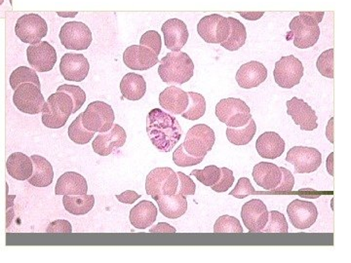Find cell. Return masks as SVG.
Listing matches in <instances>:
<instances>
[{
  "label": "cell",
  "instance_id": "60d3db41",
  "mask_svg": "<svg viewBox=\"0 0 351 263\" xmlns=\"http://www.w3.org/2000/svg\"><path fill=\"white\" fill-rule=\"evenodd\" d=\"M221 171L217 166H207L203 170H193L191 175H195L196 179L206 186H213L221 177Z\"/></svg>",
  "mask_w": 351,
  "mask_h": 263
},
{
  "label": "cell",
  "instance_id": "9c48e42d",
  "mask_svg": "<svg viewBox=\"0 0 351 263\" xmlns=\"http://www.w3.org/2000/svg\"><path fill=\"white\" fill-rule=\"evenodd\" d=\"M47 23L38 14H25L16 23V36L24 43L34 45L40 42L41 39L47 36Z\"/></svg>",
  "mask_w": 351,
  "mask_h": 263
},
{
  "label": "cell",
  "instance_id": "30bf717a",
  "mask_svg": "<svg viewBox=\"0 0 351 263\" xmlns=\"http://www.w3.org/2000/svg\"><path fill=\"white\" fill-rule=\"evenodd\" d=\"M304 73L302 62L293 55H289L276 62L274 71V80L278 86L291 89L301 82Z\"/></svg>",
  "mask_w": 351,
  "mask_h": 263
},
{
  "label": "cell",
  "instance_id": "2e32d148",
  "mask_svg": "<svg viewBox=\"0 0 351 263\" xmlns=\"http://www.w3.org/2000/svg\"><path fill=\"white\" fill-rule=\"evenodd\" d=\"M241 218L249 232L261 233L267 225L269 211L262 200L252 199L242 207Z\"/></svg>",
  "mask_w": 351,
  "mask_h": 263
},
{
  "label": "cell",
  "instance_id": "74e56055",
  "mask_svg": "<svg viewBox=\"0 0 351 263\" xmlns=\"http://www.w3.org/2000/svg\"><path fill=\"white\" fill-rule=\"evenodd\" d=\"M94 132L88 131L82 124V113L69 127V137L77 145H86L94 137Z\"/></svg>",
  "mask_w": 351,
  "mask_h": 263
},
{
  "label": "cell",
  "instance_id": "bcb514c9",
  "mask_svg": "<svg viewBox=\"0 0 351 263\" xmlns=\"http://www.w3.org/2000/svg\"><path fill=\"white\" fill-rule=\"evenodd\" d=\"M178 188L177 192L184 196L195 195L196 190V186L195 181L189 177L184 175V173L178 172Z\"/></svg>",
  "mask_w": 351,
  "mask_h": 263
},
{
  "label": "cell",
  "instance_id": "83f0119b",
  "mask_svg": "<svg viewBox=\"0 0 351 263\" xmlns=\"http://www.w3.org/2000/svg\"><path fill=\"white\" fill-rule=\"evenodd\" d=\"M157 211L156 205L151 201H141L131 210L130 218L131 225L137 229H145L156 223Z\"/></svg>",
  "mask_w": 351,
  "mask_h": 263
},
{
  "label": "cell",
  "instance_id": "484cf974",
  "mask_svg": "<svg viewBox=\"0 0 351 263\" xmlns=\"http://www.w3.org/2000/svg\"><path fill=\"white\" fill-rule=\"evenodd\" d=\"M256 149L263 158L276 159L285 151V142L278 134L265 132L258 138Z\"/></svg>",
  "mask_w": 351,
  "mask_h": 263
},
{
  "label": "cell",
  "instance_id": "836d02e7",
  "mask_svg": "<svg viewBox=\"0 0 351 263\" xmlns=\"http://www.w3.org/2000/svg\"><path fill=\"white\" fill-rule=\"evenodd\" d=\"M228 20L230 25V34H228V38L223 42L221 43V45L225 49L233 52V51L239 50L246 42V27L240 21L235 19V18L228 17Z\"/></svg>",
  "mask_w": 351,
  "mask_h": 263
},
{
  "label": "cell",
  "instance_id": "8992f818",
  "mask_svg": "<svg viewBox=\"0 0 351 263\" xmlns=\"http://www.w3.org/2000/svg\"><path fill=\"white\" fill-rule=\"evenodd\" d=\"M114 119L112 108L105 101H93L82 113L83 126L88 131L94 132V133H105L110 130Z\"/></svg>",
  "mask_w": 351,
  "mask_h": 263
},
{
  "label": "cell",
  "instance_id": "1f68e13d",
  "mask_svg": "<svg viewBox=\"0 0 351 263\" xmlns=\"http://www.w3.org/2000/svg\"><path fill=\"white\" fill-rule=\"evenodd\" d=\"M122 96L129 101H140L147 92V82L142 75L137 73H127L120 82Z\"/></svg>",
  "mask_w": 351,
  "mask_h": 263
},
{
  "label": "cell",
  "instance_id": "9f6ffc18",
  "mask_svg": "<svg viewBox=\"0 0 351 263\" xmlns=\"http://www.w3.org/2000/svg\"><path fill=\"white\" fill-rule=\"evenodd\" d=\"M326 167L328 173L331 175H334V152H332L329 157H328Z\"/></svg>",
  "mask_w": 351,
  "mask_h": 263
},
{
  "label": "cell",
  "instance_id": "7c38bea8",
  "mask_svg": "<svg viewBox=\"0 0 351 263\" xmlns=\"http://www.w3.org/2000/svg\"><path fill=\"white\" fill-rule=\"evenodd\" d=\"M230 25L228 18L219 14L205 16L197 25L200 38L207 43L221 44L228 38Z\"/></svg>",
  "mask_w": 351,
  "mask_h": 263
},
{
  "label": "cell",
  "instance_id": "d6a6232c",
  "mask_svg": "<svg viewBox=\"0 0 351 263\" xmlns=\"http://www.w3.org/2000/svg\"><path fill=\"white\" fill-rule=\"evenodd\" d=\"M63 204L66 211L75 216H83L93 209L95 198L93 195H64Z\"/></svg>",
  "mask_w": 351,
  "mask_h": 263
},
{
  "label": "cell",
  "instance_id": "db71d44e",
  "mask_svg": "<svg viewBox=\"0 0 351 263\" xmlns=\"http://www.w3.org/2000/svg\"><path fill=\"white\" fill-rule=\"evenodd\" d=\"M239 14L240 16H242L244 19L250 21L261 19V18L265 15V12H239Z\"/></svg>",
  "mask_w": 351,
  "mask_h": 263
},
{
  "label": "cell",
  "instance_id": "7dc6e473",
  "mask_svg": "<svg viewBox=\"0 0 351 263\" xmlns=\"http://www.w3.org/2000/svg\"><path fill=\"white\" fill-rule=\"evenodd\" d=\"M221 175L218 182L211 186L214 191L219 193L226 192L228 189L232 188L233 182H234V175L232 170L228 168H221Z\"/></svg>",
  "mask_w": 351,
  "mask_h": 263
},
{
  "label": "cell",
  "instance_id": "f5cc1de1",
  "mask_svg": "<svg viewBox=\"0 0 351 263\" xmlns=\"http://www.w3.org/2000/svg\"><path fill=\"white\" fill-rule=\"evenodd\" d=\"M149 232L151 233H176L177 230H176L175 227L171 226L169 223H159L158 225L154 226L149 229Z\"/></svg>",
  "mask_w": 351,
  "mask_h": 263
},
{
  "label": "cell",
  "instance_id": "b9f144b4",
  "mask_svg": "<svg viewBox=\"0 0 351 263\" xmlns=\"http://www.w3.org/2000/svg\"><path fill=\"white\" fill-rule=\"evenodd\" d=\"M57 92H63L68 94L73 101V113H75L82 108L86 101V94L80 86L75 85L63 84L57 89Z\"/></svg>",
  "mask_w": 351,
  "mask_h": 263
},
{
  "label": "cell",
  "instance_id": "f546056e",
  "mask_svg": "<svg viewBox=\"0 0 351 263\" xmlns=\"http://www.w3.org/2000/svg\"><path fill=\"white\" fill-rule=\"evenodd\" d=\"M34 164V171L32 177L27 179L29 184L36 188H47L54 179V171L52 165L47 159L43 156L32 155L31 157Z\"/></svg>",
  "mask_w": 351,
  "mask_h": 263
},
{
  "label": "cell",
  "instance_id": "5b68a950",
  "mask_svg": "<svg viewBox=\"0 0 351 263\" xmlns=\"http://www.w3.org/2000/svg\"><path fill=\"white\" fill-rule=\"evenodd\" d=\"M216 116L219 121L232 128L246 125L252 118L248 105L244 101L235 98L219 101L216 105Z\"/></svg>",
  "mask_w": 351,
  "mask_h": 263
},
{
  "label": "cell",
  "instance_id": "816d5d0a",
  "mask_svg": "<svg viewBox=\"0 0 351 263\" xmlns=\"http://www.w3.org/2000/svg\"><path fill=\"white\" fill-rule=\"evenodd\" d=\"M141 196L138 195L137 192L133 190H126L125 192L121 193V195H117V200L119 201L120 203H123V204H133L136 201L141 198Z\"/></svg>",
  "mask_w": 351,
  "mask_h": 263
},
{
  "label": "cell",
  "instance_id": "52a82bcc",
  "mask_svg": "<svg viewBox=\"0 0 351 263\" xmlns=\"http://www.w3.org/2000/svg\"><path fill=\"white\" fill-rule=\"evenodd\" d=\"M177 188V173L169 167L156 168L147 175L145 191L154 200L161 196L175 195Z\"/></svg>",
  "mask_w": 351,
  "mask_h": 263
},
{
  "label": "cell",
  "instance_id": "8fae6325",
  "mask_svg": "<svg viewBox=\"0 0 351 263\" xmlns=\"http://www.w3.org/2000/svg\"><path fill=\"white\" fill-rule=\"evenodd\" d=\"M13 103L20 112L27 114H38L43 112L45 100L40 88L32 83H23L16 88Z\"/></svg>",
  "mask_w": 351,
  "mask_h": 263
},
{
  "label": "cell",
  "instance_id": "681fc988",
  "mask_svg": "<svg viewBox=\"0 0 351 263\" xmlns=\"http://www.w3.org/2000/svg\"><path fill=\"white\" fill-rule=\"evenodd\" d=\"M281 177L280 182L278 186L274 189V192H291L295 184V177L290 171L286 169V168H280Z\"/></svg>",
  "mask_w": 351,
  "mask_h": 263
},
{
  "label": "cell",
  "instance_id": "ab89813d",
  "mask_svg": "<svg viewBox=\"0 0 351 263\" xmlns=\"http://www.w3.org/2000/svg\"><path fill=\"white\" fill-rule=\"evenodd\" d=\"M215 233H243L241 223L237 218L232 216H221L217 219L214 225Z\"/></svg>",
  "mask_w": 351,
  "mask_h": 263
},
{
  "label": "cell",
  "instance_id": "d6986e66",
  "mask_svg": "<svg viewBox=\"0 0 351 263\" xmlns=\"http://www.w3.org/2000/svg\"><path fill=\"white\" fill-rule=\"evenodd\" d=\"M287 113L292 117L297 125L302 131H313L317 129V115L313 108L302 99L294 97L286 103Z\"/></svg>",
  "mask_w": 351,
  "mask_h": 263
},
{
  "label": "cell",
  "instance_id": "f35d334b",
  "mask_svg": "<svg viewBox=\"0 0 351 263\" xmlns=\"http://www.w3.org/2000/svg\"><path fill=\"white\" fill-rule=\"evenodd\" d=\"M261 233H288V223L285 216L280 212H269L267 225Z\"/></svg>",
  "mask_w": 351,
  "mask_h": 263
},
{
  "label": "cell",
  "instance_id": "6f0895ef",
  "mask_svg": "<svg viewBox=\"0 0 351 263\" xmlns=\"http://www.w3.org/2000/svg\"><path fill=\"white\" fill-rule=\"evenodd\" d=\"M4 0H0V5H2L3 4Z\"/></svg>",
  "mask_w": 351,
  "mask_h": 263
},
{
  "label": "cell",
  "instance_id": "ee69618b",
  "mask_svg": "<svg viewBox=\"0 0 351 263\" xmlns=\"http://www.w3.org/2000/svg\"><path fill=\"white\" fill-rule=\"evenodd\" d=\"M203 159H204L203 157L191 155L184 149L182 144L173 153V161L180 167H191V166L198 165L202 162Z\"/></svg>",
  "mask_w": 351,
  "mask_h": 263
},
{
  "label": "cell",
  "instance_id": "c3c4849f",
  "mask_svg": "<svg viewBox=\"0 0 351 263\" xmlns=\"http://www.w3.org/2000/svg\"><path fill=\"white\" fill-rule=\"evenodd\" d=\"M255 193V188L252 186L250 179H247V177H241L237 182V186L230 193V195L239 198V199H244V198L248 197L249 195H253Z\"/></svg>",
  "mask_w": 351,
  "mask_h": 263
},
{
  "label": "cell",
  "instance_id": "11a10c76",
  "mask_svg": "<svg viewBox=\"0 0 351 263\" xmlns=\"http://www.w3.org/2000/svg\"><path fill=\"white\" fill-rule=\"evenodd\" d=\"M326 137L331 144H334V118L330 119L326 127Z\"/></svg>",
  "mask_w": 351,
  "mask_h": 263
},
{
  "label": "cell",
  "instance_id": "e575fe53",
  "mask_svg": "<svg viewBox=\"0 0 351 263\" xmlns=\"http://www.w3.org/2000/svg\"><path fill=\"white\" fill-rule=\"evenodd\" d=\"M256 132H257V125H256L255 120L251 118L246 125L239 127V128L228 127L226 137L232 145H246L253 140Z\"/></svg>",
  "mask_w": 351,
  "mask_h": 263
},
{
  "label": "cell",
  "instance_id": "e0dca14e",
  "mask_svg": "<svg viewBox=\"0 0 351 263\" xmlns=\"http://www.w3.org/2000/svg\"><path fill=\"white\" fill-rule=\"evenodd\" d=\"M127 134L119 124H113L110 130L100 134L92 142L95 153L100 156H108L115 149L125 145Z\"/></svg>",
  "mask_w": 351,
  "mask_h": 263
},
{
  "label": "cell",
  "instance_id": "f907efd6",
  "mask_svg": "<svg viewBox=\"0 0 351 263\" xmlns=\"http://www.w3.org/2000/svg\"><path fill=\"white\" fill-rule=\"evenodd\" d=\"M47 233H64V234H71L73 232V227H71V223L64 219H58V221H53L48 225Z\"/></svg>",
  "mask_w": 351,
  "mask_h": 263
},
{
  "label": "cell",
  "instance_id": "6da1fadb",
  "mask_svg": "<svg viewBox=\"0 0 351 263\" xmlns=\"http://www.w3.org/2000/svg\"><path fill=\"white\" fill-rule=\"evenodd\" d=\"M147 133L157 151L170 152L182 138V127L172 114L154 108L147 114Z\"/></svg>",
  "mask_w": 351,
  "mask_h": 263
},
{
  "label": "cell",
  "instance_id": "f1b7e54d",
  "mask_svg": "<svg viewBox=\"0 0 351 263\" xmlns=\"http://www.w3.org/2000/svg\"><path fill=\"white\" fill-rule=\"evenodd\" d=\"M159 211L167 218H181L188 211V201L186 196L175 193L172 195L161 196L156 200Z\"/></svg>",
  "mask_w": 351,
  "mask_h": 263
},
{
  "label": "cell",
  "instance_id": "ba28073f",
  "mask_svg": "<svg viewBox=\"0 0 351 263\" xmlns=\"http://www.w3.org/2000/svg\"><path fill=\"white\" fill-rule=\"evenodd\" d=\"M215 140L213 129L205 124H198L189 129L182 147L191 155L204 158L213 149Z\"/></svg>",
  "mask_w": 351,
  "mask_h": 263
},
{
  "label": "cell",
  "instance_id": "4dcf8cb0",
  "mask_svg": "<svg viewBox=\"0 0 351 263\" xmlns=\"http://www.w3.org/2000/svg\"><path fill=\"white\" fill-rule=\"evenodd\" d=\"M7 172L17 181H27L32 177L34 164L32 158L22 152H15L7 159Z\"/></svg>",
  "mask_w": 351,
  "mask_h": 263
},
{
  "label": "cell",
  "instance_id": "ac0fdd59",
  "mask_svg": "<svg viewBox=\"0 0 351 263\" xmlns=\"http://www.w3.org/2000/svg\"><path fill=\"white\" fill-rule=\"evenodd\" d=\"M287 214L291 223L298 229H307L317 219V208L308 201L294 200L289 204Z\"/></svg>",
  "mask_w": 351,
  "mask_h": 263
},
{
  "label": "cell",
  "instance_id": "7402d4cb",
  "mask_svg": "<svg viewBox=\"0 0 351 263\" xmlns=\"http://www.w3.org/2000/svg\"><path fill=\"white\" fill-rule=\"evenodd\" d=\"M166 47L172 52H179L189 39L188 27L180 19H170L161 27Z\"/></svg>",
  "mask_w": 351,
  "mask_h": 263
},
{
  "label": "cell",
  "instance_id": "7bdbcfd3",
  "mask_svg": "<svg viewBox=\"0 0 351 263\" xmlns=\"http://www.w3.org/2000/svg\"><path fill=\"white\" fill-rule=\"evenodd\" d=\"M316 66L321 75L331 79L334 78V49L332 48L320 55Z\"/></svg>",
  "mask_w": 351,
  "mask_h": 263
},
{
  "label": "cell",
  "instance_id": "4316f807",
  "mask_svg": "<svg viewBox=\"0 0 351 263\" xmlns=\"http://www.w3.org/2000/svg\"><path fill=\"white\" fill-rule=\"evenodd\" d=\"M87 191L86 179L75 172H66L62 175L55 188L56 195H87Z\"/></svg>",
  "mask_w": 351,
  "mask_h": 263
},
{
  "label": "cell",
  "instance_id": "7a4b0ae2",
  "mask_svg": "<svg viewBox=\"0 0 351 263\" xmlns=\"http://www.w3.org/2000/svg\"><path fill=\"white\" fill-rule=\"evenodd\" d=\"M158 75L170 86H179L193 78L195 64L186 53L170 52L159 62Z\"/></svg>",
  "mask_w": 351,
  "mask_h": 263
},
{
  "label": "cell",
  "instance_id": "44dd1931",
  "mask_svg": "<svg viewBox=\"0 0 351 263\" xmlns=\"http://www.w3.org/2000/svg\"><path fill=\"white\" fill-rule=\"evenodd\" d=\"M126 66L133 71H147L159 63L158 56L149 48L142 45H132L123 54Z\"/></svg>",
  "mask_w": 351,
  "mask_h": 263
},
{
  "label": "cell",
  "instance_id": "277c9868",
  "mask_svg": "<svg viewBox=\"0 0 351 263\" xmlns=\"http://www.w3.org/2000/svg\"><path fill=\"white\" fill-rule=\"evenodd\" d=\"M73 101L68 94L57 92L51 95L41 112L43 125L50 129L62 128L73 114Z\"/></svg>",
  "mask_w": 351,
  "mask_h": 263
},
{
  "label": "cell",
  "instance_id": "5bb4252c",
  "mask_svg": "<svg viewBox=\"0 0 351 263\" xmlns=\"http://www.w3.org/2000/svg\"><path fill=\"white\" fill-rule=\"evenodd\" d=\"M286 161L294 165L298 174H311L320 167L322 155L313 147H294L288 151Z\"/></svg>",
  "mask_w": 351,
  "mask_h": 263
},
{
  "label": "cell",
  "instance_id": "3957f363",
  "mask_svg": "<svg viewBox=\"0 0 351 263\" xmlns=\"http://www.w3.org/2000/svg\"><path fill=\"white\" fill-rule=\"evenodd\" d=\"M324 12H301L291 21L290 34L287 40L294 39V45L300 49H307L317 43L320 38L319 24Z\"/></svg>",
  "mask_w": 351,
  "mask_h": 263
},
{
  "label": "cell",
  "instance_id": "f6af8a7d",
  "mask_svg": "<svg viewBox=\"0 0 351 263\" xmlns=\"http://www.w3.org/2000/svg\"><path fill=\"white\" fill-rule=\"evenodd\" d=\"M140 45L149 48L158 56L161 52L162 47V41H161L160 36L156 31H149L143 34L140 39Z\"/></svg>",
  "mask_w": 351,
  "mask_h": 263
},
{
  "label": "cell",
  "instance_id": "cb8c5ba5",
  "mask_svg": "<svg viewBox=\"0 0 351 263\" xmlns=\"http://www.w3.org/2000/svg\"><path fill=\"white\" fill-rule=\"evenodd\" d=\"M189 95L176 86L166 88L159 95V103L164 110L173 115L182 114L189 105Z\"/></svg>",
  "mask_w": 351,
  "mask_h": 263
},
{
  "label": "cell",
  "instance_id": "ffe728a7",
  "mask_svg": "<svg viewBox=\"0 0 351 263\" xmlns=\"http://www.w3.org/2000/svg\"><path fill=\"white\" fill-rule=\"evenodd\" d=\"M88 60L82 54L66 53L61 59L60 71L69 82H82L89 73Z\"/></svg>",
  "mask_w": 351,
  "mask_h": 263
},
{
  "label": "cell",
  "instance_id": "d4e9b609",
  "mask_svg": "<svg viewBox=\"0 0 351 263\" xmlns=\"http://www.w3.org/2000/svg\"><path fill=\"white\" fill-rule=\"evenodd\" d=\"M280 168L276 164L261 162L254 167L253 177L256 184L265 190L272 191L280 182Z\"/></svg>",
  "mask_w": 351,
  "mask_h": 263
},
{
  "label": "cell",
  "instance_id": "8d00e7d4",
  "mask_svg": "<svg viewBox=\"0 0 351 263\" xmlns=\"http://www.w3.org/2000/svg\"><path fill=\"white\" fill-rule=\"evenodd\" d=\"M23 83H32V84L41 88L38 73L34 69L27 68V66H20V68H16L10 75V85L14 91Z\"/></svg>",
  "mask_w": 351,
  "mask_h": 263
},
{
  "label": "cell",
  "instance_id": "d590c367",
  "mask_svg": "<svg viewBox=\"0 0 351 263\" xmlns=\"http://www.w3.org/2000/svg\"><path fill=\"white\" fill-rule=\"evenodd\" d=\"M189 105L182 113V117L188 120H198L206 112V101L202 95L189 92Z\"/></svg>",
  "mask_w": 351,
  "mask_h": 263
},
{
  "label": "cell",
  "instance_id": "4fadbf2b",
  "mask_svg": "<svg viewBox=\"0 0 351 263\" xmlns=\"http://www.w3.org/2000/svg\"><path fill=\"white\" fill-rule=\"evenodd\" d=\"M59 38L66 49L76 51L87 50L93 40L89 27L82 22L66 23Z\"/></svg>",
  "mask_w": 351,
  "mask_h": 263
},
{
  "label": "cell",
  "instance_id": "9a60e30c",
  "mask_svg": "<svg viewBox=\"0 0 351 263\" xmlns=\"http://www.w3.org/2000/svg\"><path fill=\"white\" fill-rule=\"evenodd\" d=\"M27 57L32 68L38 73L52 71L57 63L56 50L47 41L29 45L27 49Z\"/></svg>",
  "mask_w": 351,
  "mask_h": 263
},
{
  "label": "cell",
  "instance_id": "603a6c76",
  "mask_svg": "<svg viewBox=\"0 0 351 263\" xmlns=\"http://www.w3.org/2000/svg\"><path fill=\"white\" fill-rule=\"evenodd\" d=\"M267 78V69L260 62L251 61L242 64L237 71V84L243 89H252L260 86Z\"/></svg>",
  "mask_w": 351,
  "mask_h": 263
}]
</instances>
